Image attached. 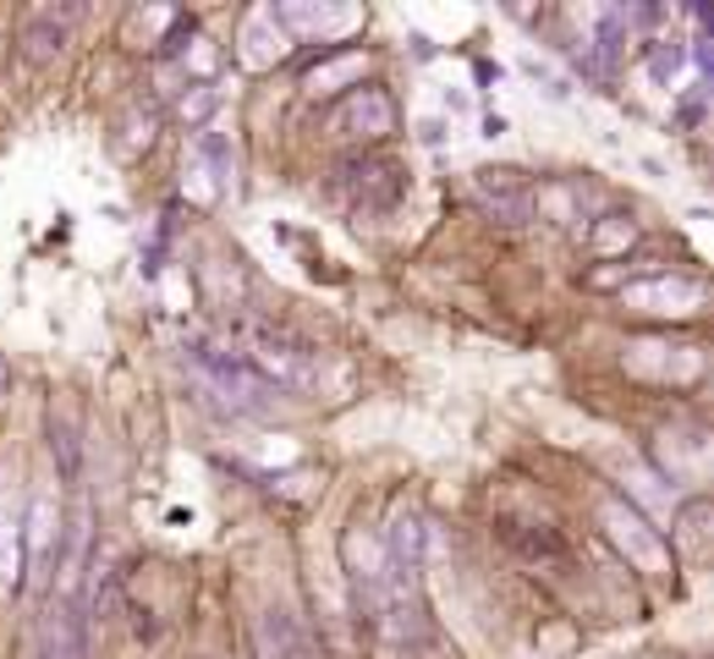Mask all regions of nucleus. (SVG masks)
I'll use <instances>...</instances> for the list:
<instances>
[{"label":"nucleus","instance_id":"f257e3e1","mask_svg":"<svg viewBox=\"0 0 714 659\" xmlns=\"http://www.w3.org/2000/svg\"><path fill=\"white\" fill-rule=\"evenodd\" d=\"M187 363H193V374H198L215 396H226L231 413H269V402L280 396V391L264 385L237 352H220V347H209V342H193V347H187Z\"/></svg>","mask_w":714,"mask_h":659},{"label":"nucleus","instance_id":"f03ea898","mask_svg":"<svg viewBox=\"0 0 714 659\" xmlns=\"http://www.w3.org/2000/svg\"><path fill=\"white\" fill-rule=\"evenodd\" d=\"M473 193L506 226H522L533 215V182L517 165H484V171H473Z\"/></svg>","mask_w":714,"mask_h":659},{"label":"nucleus","instance_id":"7ed1b4c3","mask_svg":"<svg viewBox=\"0 0 714 659\" xmlns=\"http://www.w3.org/2000/svg\"><path fill=\"white\" fill-rule=\"evenodd\" d=\"M308 637L286 610H264L258 615V659H308Z\"/></svg>","mask_w":714,"mask_h":659},{"label":"nucleus","instance_id":"20e7f679","mask_svg":"<svg viewBox=\"0 0 714 659\" xmlns=\"http://www.w3.org/2000/svg\"><path fill=\"white\" fill-rule=\"evenodd\" d=\"M346 127L364 132V138L396 132V105H391V94H385V89H357V94L346 100Z\"/></svg>","mask_w":714,"mask_h":659},{"label":"nucleus","instance_id":"39448f33","mask_svg":"<svg viewBox=\"0 0 714 659\" xmlns=\"http://www.w3.org/2000/svg\"><path fill=\"white\" fill-rule=\"evenodd\" d=\"M45 659H83V615L78 610H50L45 621Z\"/></svg>","mask_w":714,"mask_h":659},{"label":"nucleus","instance_id":"423d86ee","mask_svg":"<svg viewBox=\"0 0 714 659\" xmlns=\"http://www.w3.org/2000/svg\"><path fill=\"white\" fill-rule=\"evenodd\" d=\"M61 45H67V28H61L56 18H34V23L23 28V61H34V67L56 61Z\"/></svg>","mask_w":714,"mask_h":659},{"label":"nucleus","instance_id":"0eeeda50","mask_svg":"<svg viewBox=\"0 0 714 659\" xmlns=\"http://www.w3.org/2000/svg\"><path fill=\"white\" fill-rule=\"evenodd\" d=\"M604 517H610V528H615V539H621V544H637V555H643V560H659V539L643 528V517H637L632 506L610 500V511H604Z\"/></svg>","mask_w":714,"mask_h":659},{"label":"nucleus","instance_id":"6e6552de","mask_svg":"<svg viewBox=\"0 0 714 659\" xmlns=\"http://www.w3.org/2000/svg\"><path fill=\"white\" fill-rule=\"evenodd\" d=\"M615 220H621V226H599V231H594V247H599V253H604L610 242H632V215H615Z\"/></svg>","mask_w":714,"mask_h":659},{"label":"nucleus","instance_id":"1a4fd4ad","mask_svg":"<svg viewBox=\"0 0 714 659\" xmlns=\"http://www.w3.org/2000/svg\"><path fill=\"white\" fill-rule=\"evenodd\" d=\"M7 380H12V374H7V358H0V396H7Z\"/></svg>","mask_w":714,"mask_h":659}]
</instances>
